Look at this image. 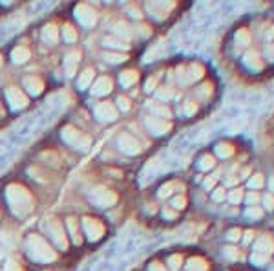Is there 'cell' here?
<instances>
[{"label":"cell","mask_w":274,"mask_h":271,"mask_svg":"<svg viewBox=\"0 0 274 271\" xmlns=\"http://www.w3.org/2000/svg\"><path fill=\"white\" fill-rule=\"evenodd\" d=\"M234 64L252 83L274 79V15L262 13L234 28L230 37Z\"/></svg>","instance_id":"6da1fadb"},{"label":"cell","mask_w":274,"mask_h":271,"mask_svg":"<svg viewBox=\"0 0 274 271\" xmlns=\"http://www.w3.org/2000/svg\"><path fill=\"white\" fill-rule=\"evenodd\" d=\"M7 202H9L13 213L17 217H26L33 209V198H31V194L20 185L7 187Z\"/></svg>","instance_id":"7a4b0ae2"},{"label":"cell","mask_w":274,"mask_h":271,"mask_svg":"<svg viewBox=\"0 0 274 271\" xmlns=\"http://www.w3.org/2000/svg\"><path fill=\"white\" fill-rule=\"evenodd\" d=\"M28 251H30L31 259L37 260V262H51V260L57 259V253L53 251V247L39 235L30 236V240H28Z\"/></svg>","instance_id":"3957f363"},{"label":"cell","mask_w":274,"mask_h":271,"mask_svg":"<svg viewBox=\"0 0 274 271\" xmlns=\"http://www.w3.org/2000/svg\"><path fill=\"white\" fill-rule=\"evenodd\" d=\"M144 125H146V128H148V132L152 134V136H155V138H161V136H165V134L172 132V121H167V119H161V117H155V115L148 114L146 117H144Z\"/></svg>","instance_id":"277c9868"},{"label":"cell","mask_w":274,"mask_h":271,"mask_svg":"<svg viewBox=\"0 0 274 271\" xmlns=\"http://www.w3.org/2000/svg\"><path fill=\"white\" fill-rule=\"evenodd\" d=\"M62 138H64L70 145L81 149V151H86L90 145H91V139H90L88 136H84L83 132H79L77 128H73V127H66L64 130H62Z\"/></svg>","instance_id":"5b68a950"},{"label":"cell","mask_w":274,"mask_h":271,"mask_svg":"<svg viewBox=\"0 0 274 271\" xmlns=\"http://www.w3.org/2000/svg\"><path fill=\"white\" fill-rule=\"evenodd\" d=\"M90 200L95 205H99V207H110V205H113L117 202V196H115V193L108 191L104 187H95L90 193Z\"/></svg>","instance_id":"8992f818"},{"label":"cell","mask_w":274,"mask_h":271,"mask_svg":"<svg viewBox=\"0 0 274 271\" xmlns=\"http://www.w3.org/2000/svg\"><path fill=\"white\" fill-rule=\"evenodd\" d=\"M44 229L48 231V235L51 236V240L57 244L59 247L66 249L68 247V240H66V233L62 229V223L59 220H49L48 223H44Z\"/></svg>","instance_id":"52a82bcc"},{"label":"cell","mask_w":274,"mask_h":271,"mask_svg":"<svg viewBox=\"0 0 274 271\" xmlns=\"http://www.w3.org/2000/svg\"><path fill=\"white\" fill-rule=\"evenodd\" d=\"M176 9V2H148L146 4V11L150 13V17L157 18V20H163L167 18L170 13Z\"/></svg>","instance_id":"ba28073f"},{"label":"cell","mask_w":274,"mask_h":271,"mask_svg":"<svg viewBox=\"0 0 274 271\" xmlns=\"http://www.w3.org/2000/svg\"><path fill=\"white\" fill-rule=\"evenodd\" d=\"M117 143H119L121 151L125 152V154H130V156H136V154L143 151V145L139 143L136 136H132V134H123Z\"/></svg>","instance_id":"9c48e42d"},{"label":"cell","mask_w":274,"mask_h":271,"mask_svg":"<svg viewBox=\"0 0 274 271\" xmlns=\"http://www.w3.org/2000/svg\"><path fill=\"white\" fill-rule=\"evenodd\" d=\"M216 167H218V160L214 158L212 152H203L201 156L197 158L196 169H197V172H199V176L209 174V172H212Z\"/></svg>","instance_id":"30bf717a"},{"label":"cell","mask_w":274,"mask_h":271,"mask_svg":"<svg viewBox=\"0 0 274 271\" xmlns=\"http://www.w3.org/2000/svg\"><path fill=\"white\" fill-rule=\"evenodd\" d=\"M146 108H148V112L152 115H155V117H161V119L172 121V117H174V112L170 110V107L165 105V103L155 101V99L146 101Z\"/></svg>","instance_id":"8fae6325"},{"label":"cell","mask_w":274,"mask_h":271,"mask_svg":"<svg viewBox=\"0 0 274 271\" xmlns=\"http://www.w3.org/2000/svg\"><path fill=\"white\" fill-rule=\"evenodd\" d=\"M75 15H77L79 22L84 26H93L97 22V13L88 4H79L75 7Z\"/></svg>","instance_id":"7c38bea8"},{"label":"cell","mask_w":274,"mask_h":271,"mask_svg":"<svg viewBox=\"0 0 274 271\" xmlns=\"http://www.w3.org/2000/svg\"><path fill=\"white\" fill-rule=\"evenodd\" d=\"M84 229H86V235L91 242L99 240L104 235V225L95 218H84Z\"/></svg>","instance_id":"4fadbf2b"},{"label":"cell","mask_w":274,"mask_h":271,"mask_svg":"<svg viewBox=\"0 0 274 271\" xmlns=\"http://www.w3.org/2000/svg\"><path fill=\"white\" fill-rule=\"evenodd\" d=\"M7 103L11 105L13 110H18V108H24L28 105V97L18 90V88H7Z\"/></svg>","instance_id":"5bb4252c"},{"label":"cell","mask_w":274,"mask_h":271,"mask_svg":"<svg viewBox=\"0 0 274 271\" xmlns=\"http://www.w3.org/2000/svg\"><path fill=\"white\" fill-rule=\"evenodd\" d=\"M95 115L101 121H113L117 119V108L113 107L112 103H101V105H97Z\"/></svg>","instance_id":"9a60e30c"},{"label":"cell","mask_w":274,"mask_h":271,"mask_svg":"<svg viewBox=\"0 0 274 271\" xmlns=\"http://www.w3.org/2000/svg\"><path fill=\"white\" fill-rule=\"evenodd\" d=\"M112 92V79L110 77H99L91 85V94L93 96H106Z\"/></svg>","instance_id":"2e32d148"},{"label":"cell","mask_w":274,"mask_h":271,"mask_svg":"<svg viewBox=\"0 0 274 271\" xmlns=\"http://www.w3.org/2000/svg\"><path fill=\"white\" fill-rule=\"evenodd\" d=\"M79 59H81V54H79L77 50H73V52H70V54L66 55L64 70H66V73H68L70 77H72V75H75V72H77Z\"/></svg>","instance_id":"e0dca14e"},{"label":"cell","mask_w":274,"mask_h":271,"mask_svg":"<svg viewBox=\"0 0 274 271\" xmlns=\"http://www.w3.org/2000/svg\"><path fill=\"white\" fill-rule=\"evenodd\" d=\"M24 86H26V90L30 92V94H33V96H39L42 90H44V83H42V79L41 77H28L24 79Z\"/></svg>","instance_id":"ac0fdd59"},{"label":"cell","mask_w":274,"mask_h":271,"mask_svg":"<svg viewBox=\"0 0 274 271\" xmlns=\"http://www.w3.org/2000/svg\"><path fill=\"white\" fill-rule=\"evenodd\" d=\"M137 79H139V73L136 72V70H126V72L121 73V86L123 88H130V86H134L137 83Z\"/></svg>","instance_id":"d6986e66"},{"label":"cell","mask_w":274,"mask_h":271,"mask_svg":"<svg viewBox=\"0 0 274 271\" xmlns=\"http://www.w3.org/2000/svg\"><path fill=\"white\" fill-rule=\"evenodd\" d=\"M167 270L168 271H179L183 266H185V260H183V255L181 253H172L167 259Z\"/></svg>","instance_id":"ffe728a7"},{"label":"cell","mask_w":274,"mask_h":271,"mask_svg":"<svg viewBox=\"0 0 274 271\" xmlns=\"http://www.w3.org/2000/svg\"><path fill=\"white\" fill-rule=\"evenodd\" d=\"M42 39L46 41L48 44H55L59 41V30L55 24H48L44 30H42Z\"/></svg>","instance_id":"44dd1931"},{"label":"cell","mask_w":274,"mask_h":271,"mask_svg":"<svg viewBox=\"0 0 274 271\" xmlns=\"http://www.w3.org/2000/svg\"><path fill=\"white\" fill-rule=\"evenodd\" d=\"M30 55H31L30 50L24 48V46H18V48H15L11 52V57L17 64H22V62H26V60H30Z\"/></svg>","instance_id":"7402d4cb"},{"label":"cell","mask_w":274,"mask_h":271,"mask_svg":"<svg viewBox=\"0 0 274 271\" xmlns=\"http://www.w3.org/2000/svg\"><path fill=\"white\" fill-rule=\"evenodd\" d=\"M93 75H95V72L91 70V68H86L83 72V75L79 77V88H88L90 85H91V81H93Z\"/></svg>","instance_id":"603a6c76"},{"label":"cell","mask_w":274,"mask_h":271,"mask_svg":"<svg viewBox=\"0 0 274 271\" xmlns=\"http://www.w3.org/2000/svg\"><path fill=\"white\" fill-rule=\"evenodd\" d=\"M68 227H70V231H72V238L75 244H81L83 242V238H81V235H79V227H77V222L73 220V218H68Z\"/></svg>","instance_id":"cb8c5ba5"},{"label":"cell","mask_w":274,"mask_h":271,"mask_svg":"<svg viewBox=\"0 0 274 271\" xmlns=\"http://www.w3.org/2000/svg\"><path fill=\"white\" fill-rule=\"evenodd\" d=\"M104 44H108V46H112V48H117V50H128L130 46L126 43H123V41H117V39H113V37H108V39H104Z\"/></svg>","instance_id":"d4e9b609"},{"label":"cell","mask_w":274,"mask_h":271,"mask_svg":"<svg viewBox=\"0 0 274 271\" xmlns=\"http://www.w3.org/2000/svg\"><path fill=\"white\" fill-rule=\"evenodd\" d=\"M108 62H125L126 60V55L125 54H112V52H106V54L102 55Z\"/></svg>","instance_id":"484cf974"},{"label":"cell","mask_w":274,"mask_h":271,"mask_svg":"<svg viewBox=\"0 0 274 271\" xmlns=\"http://www.w3.org/2000/svg\"><path fill=\"white\" fill-rule=\"evenodd\" d=\"M117 105H119V108L123 110V112H128V110L132 108V105H130V99L125 96H119L117 97Z\"/></svg>","instance_id":"4316f807"},{"label":"cell","mask_w":274,"mask_h":271,"mask_svg":"<svg viewBox=\"0 0 274 271\" xmlns=\"http://www.w3.org/2000/svg\"><path fill=\"white\" fill-rule=\"evenodd\" d=\"M62 35H64L66 41H70V43H73V41H77V33L73 31L72 26H66L64 31H62Z\"/></svg>","instance_id":"83f0119b"},{"label":"cell","mask_w":274,"mask_h":271,"mask_svg":"<svg viewBox=\"0 0 274 271\" xmlns=\"http://www.w3.org/2000/svg\"><path fill=\"white\" fill-rule=\"evenodd\" d=\"M161 215L165 220H176V218H179V213H176L174 209H170V207H165L161 211Z\"/></svg>","instance_id":"f1b7e54d"},{"label":"cell","mask_w":274,"mask_h":271,"mask_svg":"<svg viewBox=\"0 0 274 271\" xmlns=\"http://www.w3.org/2000/svg\"><path fill=\"white\" fill-rule=\"evenodd\" d=\"M148 271H168V270L163 262H152V264L148 266Z\"/></svg>","instance_id":"f546056e"},{"label":"cell","mask_w":274,"mask_h":271,"mask_svg":"<svg viewBox=\"0 0 274 271\" xmlns=\"http://www.w3.org/2000/svg\"><path fill=\"white\" fill-rule=\"evenodd\" d=\"M4 271H20V268H18V264L15 262V260H7V264L4 266Z\"/></svg>","instance_id":"4dcf8cb0"},{"label":"cell","mask_w":274,"mask_h":271,"mask_svg":"<svg viewBox=\"0 0 274 271\" xmlns=\"http://www.w3.org/2000/svg\"><path fill=\"white\" fill-rule=\"evenodd\" d=\"M267 138L269 141L274 145V117L271 119V123H269V128H267Z\"/></svg>","instance_id":"1f68e13d"},{"label":"cell","mask_w":274,"mask_h":271,"mask_svg":"<svg viewBox=\"0 0 274 271\" xmlns=\"http://www.w3.org/2000/svg\"><path fill=\"white\" fill-rule=\"evenodd\" d=\"M269 13H273V15H274V2L271 4V6H269Z\"/></svg>","instance_id":"d6a6232c"}]
</instances>
